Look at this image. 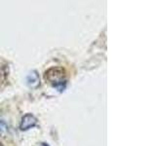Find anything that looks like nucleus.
<instances>
[{"label":"nucleus","instance_id":"obj_5","mask_svg":"<svg viewBox=\"0 0 156 146\" xmlns=\"http://www.w3.org/2000/svg\"><path fill=\"white\" fill-rule=\"evenodd\" d=\"M40 146H49V145H48L47 143H44V142H43V143L40 144Z\"/></svg>","mask_w":156,"mask_h":146},{"label":"nucleus","instance_id":"obj_4","mask_svg":"<svg viewBox=\"0 0 156 146\" xmlns=\"http://www.w3.org/2000/svg\"><path fill=\"white\" fill-rule=\"evenodd\" d=\"M8 134V126L3 120H0V136L5 137Z\"/></svg>","mask_w":156,"mask_h":146},{"label":"nucleus","instance_id":"obj_2","mask_svg":"<svg viewBox=\"0 0 156 146\" xmlns=\"http://www.w3.org/2000/svg\"><path fill=\"white\" fill-rule=\"evenodd\" d=\"M37 124L36 117L31 113H27L24 116H23L21 123H20V129L22 130H27L29 129L35 127Z\"/></svg>","mask_w":156,"mask_h":146},{"label":"nucleus","instance_id":"obj_3","mask_svg":"<svg viewBox=\"0 0 156 146\" xmlns=\"http://www.w3.org/2000/svg\"><path fill=\"white\" fill-rule=\"evenodd\" d=\"M27 83L29 88L31 89H37V88L40 86V77H39V74L37 73V71L32 70L27 74Z\"/></svg>","mask_w":156,"mask_h":146},{"label":"nucleus","instance_id":"obj_6","mask_svg":"<svg viewBox=\"0 0 156 146\" xmlns=\"http://www.w3.org/2000/svg\"><path fill=\"white\" fill-rule=\"evenodd\" d=\"M0 146H2V144H1V143H0Z\"/></svg>","mask_w":156,"mask_h":146},{"label":"nucleus","instance_id":"obj_1","mask_svg":"<svg viewBox=\"0 0 156 146\" xmlns=\"http://www.w3.org/2000/svg\"><path fill=\"white\" fill-rule=\"evenodd\" d=\"M45 79L62 92L66 88V71L62 67H51L45 72Z\"/></svg>","mask_w":156,"mask_h":146}]
</instances>
